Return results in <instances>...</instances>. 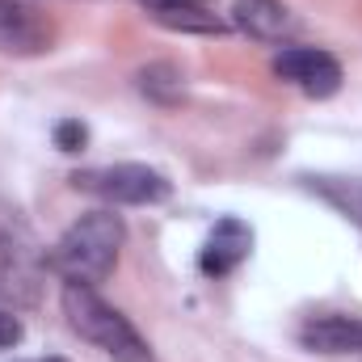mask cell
<instances>
[{"label":"cell","instance_id":"1","mask_svg":"<svg viewBox=\"0 0 362 362\" xmlns=\"http://www.w3.org/2000/svg\"><path fill=\"white\" fill-rule=\"evenodd\" d=\"M122 240H127V223H122V215H114L110 206H101V211L81 215V219L55 240L47 266L59 274L64 282L97 286V282H105V278L114 274Z\"/></svg>","mask_w":362,"mask_h":362},{"label":"cell","instance_id":"2","mask_svg":"<svg viewBox=\"0 0 362 362\" xmlns=\"http://www.w3.org/2000/svg\"><path fill=\"white\" fill-rule=\"evenodd\" d=\"M59 303H64L68 329L76 337H85L89 346H97L110 362H156L148 337L114 303H105L93 286H85V282H64Z\"/></svg>","mask_w":362,"mask_h":362},{"label":"cell","instance_id":"3","mask_svg":"<svg viewBox=\"0 0 362 362\" xmlns=\"http://www.w3.org/2000/svg\"><path fill=\"white\" fill-rule=\"evenodd\" d=\"M72 189L101 198L105 206H156L173 194L169 177L152 165H135V160H122V165H97V169H76L72 173Z\"/></svg>","mask_w":362,"mask_h":362},{"label":"cell","instance_id":"4","mask_svg":"<svg viewBox=\"0 0 362 362\" xmlns=\"http://www.w3.org/2000/svg\"><path fill=\"white\" fill-rule=\"evenodd\" d=\"M42 286V253L17 215L0 219V299L34 303Z\"/></svg>","mask_w":362,"mask_h":362},{"label":"cell","instance_id":"5","mask_svg":"<svg viewBox=\"0 0 362 362\" xmlns=\"http://www.w3.org/2000/svg\"><path fill=\"white\" fill-rule=\"evenodd\" d=\"M270 68L278 81L295 85L299 93H308L316 101H325L341 89V64L320 47H282Z\"/></svg>","mask_w":362,"mask_h":362},{"label":"cell","instance_id":"6","mask_svg":"<svg viewBox=\"0 0 362 362\" xmlns=\"http://www.w3.org/2000/svg\"><path fill=\"white\" fill-rule=\"evenodd\" d=\"M55 47V25L21 4V0H0V55H17V59H30V55H47Z\"/></svg>","mask_w":362,"mask_h":362},{"label":"cell","instance_id":"7","mask_svg":"<svg viewBox=\"0 0 362 362\" xmlns=\"http://www.w3.org/2000/svg\"><path fill=\"white\" fill-rule=\"evenodd\" d=\"M249 253H253V228L245 219H236V215H223L211 228V236H206V245L198 253V270L206 278H223V274L236 270Z\"/></svg>","mask_w":362,"mask_h":362},{"label":"cell","instance_id":"8","mask_svg":"<svg viewBox=\"0 0 362 362\" xmlns=\"http://www.w3.org/2000/svg\"><path fill=\"white\" fill-rule=\"evenodd\" d=\"M232 25H236L240 34H249L253 42H286V38L299 30L295 13H291L282 0H236Z\"/></svg>","mask_w":362,"mask_h":362},{"label":"cell","instance_id":"9","mask_svg":"<svg viewBox=\"0 0 362 362\" xmlns=\"http://www.w3.org/2000/svg\"><path fill=\"white\" fill-rule=\"evenodd\" d=\"M156 25H165V30H177V34H223L228 25L202 4V0H185V4H169V8H156V13H148Z\"/></svg>","mask_w":362,"mask_h":362},{"label":"cell","instance_id":"10","mask_svg":"<svg viewBox=\"0 0 362 362\" xmlns=\"http://www.w3.org/2000/svg\"><path fill=\"white\" fill-rule=\"evenodd\" d=\"M139 93L148 101H156V105H177L185 97V76L173 64H152V68L139 72Z\"/></svg>","mask_w":362,"mask_h":362},{"label":"cell","instance_id":"11","mask_svg":"<svg viewBox=\"0 0 362 362\" xmlns=\"http://www.w3.org/2000/svg\"><path fill=\"white\" fill-rule=\"evenodd\" d=\"M85 139H89V131H85V122H76V118H68V122L55 127V148H59V152H81Z\"/></svg>","mask_w":362,"mask_h":362},{"label":"cell","instance_id":"12","mask_svg":"<svg viewBox=\"0 0 362 362\" xmlns=\"http://www.w3.org/2000/svg\"><path fill=\"white\" fill-rule=\"evenodd\" d=\"M21 337H25L21 320H17L13 312H4V308H0V350H13V346H17Z\"/></svg>","mask_w":362,"mask_h":362},{"label":"cell","instance_id":"13","mask_svg":"<svg viewBox=\"0 0 362 362\" xmlns=\"http://www.w3.org/2000/svg\"><path fill=\"white\" fill-rule=\"evenodd\" d=\"M329 198L341 202V211H350L354 219H362V181H346V194H333L329 189Z\"/></svg>","mask_w":362,"mask_h":362},{"label":"cell","instance_id":"14","mask_svg":"<svg viewBox=\"0 0 362 362\" xmlns=\"http://www.w3.org/2000/svg\"><path fill=\"white\" fill-rule=\"evenodd\" d=\"M148 13H156V8H169V4H185V0H139Z\"/></svg>","mask_w":362,"mask_h":362},{"label":"cell","instance_id":"15","mask_svg":"<svg viewBox=\"0 0 362 362\" xmlns=\"http://www.w3.org/2000/svg\"><path fill=\"white\" fill-rule=\"evenodd\" d=\"M38 362H64V358H38Z\"/></svg>","mask_w":362,"mask_h":362}]
</instances>
